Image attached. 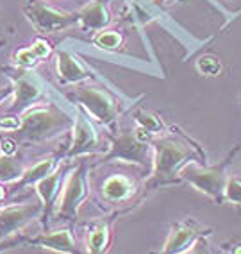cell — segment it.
Returning <instances> with one entry per match:
<instances>
[{
  "label": "cell",
  "mask_w": 241,
  "mask_h": 254,
  "mask_svg": "<svg viewBox=\"0 0 241 254\" xmlns=\"http://www.w3.org/2000/svg\"><path fill=\"white\" fill-rule=\"evenodd\" d=\"M70 127H73V118L50 102L48 106H34L20 115L18 126L4 136L13 138L18 145H40L63 134Z\"/></svg>",
  "instance_id": "obj_1"
},
{
  "label": "cell",
  "mask_w": 241,
  "mask_h": 254,
  "mask_svg": "<svg viewBox=\"0 0 241 254\" xmlns=\"http://www.w3.org/2000/svg\"><path fill=\"white\" fill-rule=\"evenodd\" d=\"M152 149H154V163H152L150 177L143 185V193L159 188L164 185H172L177 183V174L181 168L190 161L196 159V152L188 147V143L177 140L172 136H161L152 138L150 140Z\"/></svg>",
  "instance_id": "obj_2"
},
{
  "label": "cell",
  "mask_w": 241,
  "mask_h": 254,
  "mask_svg": "<svg viewBox=\"0 0 241 254\" xmlns=\"http://www.w3.org/2000/svg\"><path fill=\"white\" fill-rule=\"evenodd\" d=\"M64 95L73 100L93 120L100 122L102 126L113 127L122 113L120 100L105 88L79 82V86H73L72 90L64 91Z\"/></svg>",
  "instance_id": "obj_3"
},
{
  "label": "cell",
  "mask_w": 241,
  "mask_h": 254,
  "mask_svg": "<svg viewBox=\"0 0 241 254\" xmlns=\"http://www.w3.org/2000/svg\"><path fill=\"white\" fill-rule=\"evenodd\" d=\"M90 199V188H88L86 163L79 161L77 167H73L66 174L63 183V190L59 199L55 202L54 220L55 222H70L73 224L79 217V208Z\"/></svg>",
  "instance_id": "obj_4"
},
{
  "label": "cell",
  "mask_w": 241,
  "mask_h": 254,
  "mask_svg": "<svg viewBox=\"0 0 241 254\" xmlns=\"http://www.w3.org/2000/svg\"><path fill=\"white\" fill-rule=\"evenodd\" d=\"M2 72L13 84V99L9 104L2 108V113L23 115L27 109L40 106L47 97V91L36 77H32L31 70L20 66H2Z\"/></svg>",
  "instance_id": "obj_5"
},
{
  "label": "cell",
  "mask_w": 241,
  "mask_h": 254,
  "mask_svg": "<svg viewBox=\"0 0 241 254\" xmlns=\"http://www.w3.org/2000/svg\"><path fill=\"white\" fill-rule=\"evenodd\" d=\"M234 158V152H232L229 158H225L220 165L209 168H202L195 163H186L181 168V179L190 183L195 190L202 191L207 197H211L216 202H222L223 200V191H225V183H227V174H225V168H227L229 161Z\"/></svg>",
  "instance_id": "obj_6"
},
{
  "label": "cell",
  "mask_w": 241,
  "mask_h": 254,
  "mask_svg": "<svg viewBox=\"0 0 241 254\" xmlns=\"http://www.w3.org/2000/svg\"><path fill=\"white\" fill-rule=\"evenodd\" d=\"M150 141H143L136 136V132H120L116 136H111L109 150L102 156L98 163H107V161H129L136 163L143 168H148L154 163V158H150L152 152Z\"/></svg>",
  "instance_id": "obj_7"
},
{
  "label": "cell",
  "mask_w": 241,
  "mask_h": 254,
  "mask_svg": "<svg viewBox=\"0 0 241 254\" xmlns=\"http://www.w3.org/2000/svg\"><path fill=\"white\" fill-rule=\"evenodd\" d=\"M23 13L38 32H55L61 29H68L81 18L79 13H66V11L54 9V7L41 4L38 0L29 2L23 7Z\"/></svg>",
  "instance_id": "obj_8"
},
{
  "label": "cell",
  "mask_w": 241,
  "mask_h": 254,
  "mask_svg": "<svg viewBox=\"0 0 241 254\" xmlns=\"http://www.w3.org/2000/svg\"><path fill=\"white\" fill-rule=\"evenodd\" d=\"M72 141H70V149L64 154L66 159L77 158V156L95 154L104 149L100 140V134L95 129L93 122L88 118V113L84 111H75L73 117V127H72Z\"/></svg>",
  "instance_id": "obj_9"
},
{
  "label": "cell",
  "mask_w": 241,
  "mask_h": 254,
  "mask_svg": "<svg viewBox=\"0 0 241 254\" xmlns=\"http://www.w3.org/2000/svg\"><path fill=\"white\" fill-rule=\"evenodd\" d=\"M41 215H43V202L40 197L32 202H22V204H0V238L16 235Z\"/></svg>",
  "instance_id": "obj_10"
},
{
  "label": "cell",
  "mask_w": 241,
  "mask_h": 254,
  "mask_svg": "<svg viewBox=\"0 0 241 254\" xmlns=\"http://www.w3.org/2000/svg\"><path fill=\"white\" fill-rule=\"evenodd\" d=\"M68 172V167L66 165H57V167L52 170L47 177H43L41 181H38L34 185V190H36L38 197L43 202V215H41V224L43 227H48L50 224V217H54V209L55 202L59 199V193L63 190V179Z\"/></svg>",
  "instance_id": "obj_11"
},
{
  "label": "cell",
  "mask_w": 241,
  "mask_h": 254,
  "mask_svg": "<svg viewBox=\"0 0 241 254\" xmlns=\"http://www.w3.org/2000/svg\"><path fill=\"white\" fill-rule=\"evenodd\" d=\"M205 233L202 226L195 222H184L175 224L170 231V236L163 247L164 254H175V253H186L191 245L195 244L198 238Z\"/></svg>",
  "instance_id": "obj_12"
},
{
  "label": "cell",
  "mask_w": 241,
  "mask_h": 254,
  "mask_svg": "<svg viewBox=\"0 0 241 254\" xmlns=\"http://www.w3.org/2000/svg\"><path fill=\"white\" fill-rule=\"evenodd\" d=\"M55 64H57V75L63 84H79V82L90 81L93 77L90 68L79 61L68 50H59L55 54Z\"/></svg>",
  "instance_id": "obj_13"
},
{
  "label": "cell",
  "mask_w": 241,
  "mask_h": 254,
  "mask_svg": "<svg viewBox=\"0 0 241 254\" xmlns=\"http://www.w3.org/2000/svg\"><path fill=\"white\" fill-rule=\"evenodd\" d=\"M29 245L48 249L54 253H79L77 242L73 238L70 229H55L50 233H41V235L27 238Z\"/></svg>",
  "instance_id": "obj_14"
},
{
  "label": "cell",
  "mask_w": 241,
  "mask_h": 254,
  "mask_svg": "<svg viewBox=\"0 0 241 254\" xmlns=\"http://www.w3.org/2000/svg\"><path fill=\"white\" fill-rule=\"evenodd\" d=\"M134 193H136V183L125 174H113V176L105 177L100 186L102 199L111 204L127 202Z\"/></svg>",
  "instance_id": "obj_15"
},
{
  "label": "cell",
  "mask_w": 241,
  "mask_h": 254,
  "mask_svg": "<svg viewBox=\"0 0 241 254\" xmlns=\"http://www.w3.org/2000/svg\"><path fill=\"white\" fill-rule=\"evenodd\" d=\"M57 165H59V154H50V156H47V158L40 159V161H36L34 165H31V167H27L23 170L22 177H20L18 181L11 183V185L7 186V188H9V193L14 195V193H18L20 190H23V188L34 186L38 181H41L43 177L48 176Z\"/></svg>",
  "instance_id": "obj_16"
},
{
  "label": "cell",
  "mask_w": 241,
  "mask_h": 254,
  "mask_svg": "<svg viewBox=\"0 0 241 254\" xmlns=\"http://www.w3.org/2000/svg\"><path fill=\"white\" fill-rule=\"evenodd\" d=\"M79 23L82 31H100L111 22L105 0H95L79 11Z\"/></svg>",
  "instance_id": "obj_17"
},
{
  "label": "cell",
  "mask_w": 241,
  "mask_h": 254,
  "mask_svg": "<svg viewBox=\"0 0 241 254\" xmlns=\"http://www.w3.org/2000/svg\"><path fill=\"white\" fill-rule=\"evenodd\" d=\"M111 218L109 220H102V222L95 224L88 231L86 236V251L91 254H102L109 249L111 244Z\"/></svg>",
  "instance_id": "obj_18"
},
{
  "label": "cell",
  "mask_w": 241,
  "mask_h": 254,
  "mask_svg": "<svg viewBox=\"0 0 241 254\" xmlns=\"http://www.w3.org/2000/svg\"><path fill=\"white\" fill-rule=\"evenodd\" d=\"M25 168L27 167L23 165L22 152H18V150L13 152V154L2 152L0 154V183L11 185V183L18 181Z\"/></svg>",
  "instance_id": "obj_19"
},
{
  "label": "cell",
  "mask_w": 241,
  "mask_h": 254,
  "mask_svg": "<svg viewBox=\"0 0 241 254\" xmlns=\"http://www.w3.org/2000/svg\"><path fill=\"white\" fill-rule=\"evenodd\" d=\"M134 120H136L138 127L148 131L150 134H154V136L164 131L163 120H161L157 115L150 113V111H145V109H138L136 113H134Z\"/></svg>",
  "instance_id": "obj_20"
},
{
  "label": "cell",
  "mask_w": 241,
  "mask_h": 254,
  "mask_svg": "<svg viewBox=\"0 0 241 254\" xmlns=\"http://www.w3.org/2000/svg\"><path fill=\"white\" fill-rule=\"evenodd\" d=\"M93 43L104 50H116L122 47L123 36L116 31H98L93 38Z\"/></svg>",
  "instance_id": "obj_21"
},
{
  "label": "cell",
  "mask_w": 241,
  "mask_h": 254,
  "mask_svg": "<svg viewBox=\"0 0 241 254\" xmlns=\"http://www.w3.org/2000/svg\"><path fill=\"white\" fill-rule=\"evenodd\" d=\"M40 61H43V59L40 58V54L34 50L32 45L16 50V54H14V63H16V66H20V68L32 70Z\"/></svg>",
  "instance_id": "obj_22"
},
{
  "label": "cell",
  "mask_w": 241,
  "mask_h": 254,
  "mask_svg": "<svg viewBox=\"0 0 241 254\" xmlns=\"http://www.w3.org/2000/svg\"><path fill=\"white\" fill-rule=\"evenodd\" d=\"M223 199H227L232 204L241 206V179L240 177H231L225 183V191H223Z\"/></svg>",
  "instance_id": "obj_23"
},
{
  "label": "cell",
  "mask_w": 241,
  "mask_h": 254,
  "mask_svg": "<svg viewBox=\"0 0 241 254\" xmlns=\"http://www.w3.org/2000/svg\"><path fill=\"white\" fill-rule=\"evenodd\" d=\"M196 68L204 75H211L213 77V75H218L222 72V64H220V61L214 56H204V58L196 61Z\"/></svg>",
  "instance_id": "obj_24"
},
{
  "label": "cell",
  "mask_w": 241,
  "mask_h": 254,
  "mask_svg": "<svg viewBox=\"0 0 241 254\" xmlns=\"http://www.w3.org/2000/svg\"><path fill=\"white\" fill-rule=\"evenodd\" d=\"M9 95H13V84H9V86H5V88H0V102H4ZM4 140H5V136L0 132V145L4 143Z\"/></svg>",
  "instance_id": "obj_25"
},
{
  "label": "cell",
  "mask_w": 241,
  "mask_h": 254,
  "mask_svg": "<svg viewBox=\"0 0 241 254\" xmlns=\"http://www.w3.org/2000/svg\"><path fill=\"white\" fill-rule=\"evenodd\" d=\"M7 193H9V190H5V188H4V183H0V204L4 202V199L7 197Z\"/></svg>",
  "instance_id": "obj_26"
},
{
  "label": "cell",
  "mask_w": 241,
  "mask_h": 254,
  "mask_svg": "<svg viewBox=\"0 0 241 254\" xmlns=\"http://www.w3.org/2000/svg\"><path fill=\"white\" fill-rule=\"evenodd\" d=\"M0 154H2V149H0Z\"/></svg>",
  "instance_id": "obj_27"
},
{
  "label": "cell",
  "mask_w": 241,
  "mask_h": 254,
  "mask_svg": "<svg viewBox=\"0 0 241 254\" xmlns=\"http://www.w3.org/2000/svg\"><path fill=\"white\" fill-rule=\"evenodd\" d=\"M27 2H32V0H27Z\"/></svg>",
  "instance_id": "obj_28"
},
{
  "label": "cell",
  "mask_w": 241,
  "mask_h": 254,
  "mask_svg": "<svg viewBox=\"0 0 241 254\" xmlns=\"http://www.w3.org/2000/svg\"><path fill=\"white\" fill-rule=\"evenodd\" d=\"M240 100H241V95H240Z\"/></svg>",
  "instance_id": "obj_29"
}]
</instances>
